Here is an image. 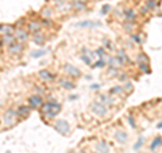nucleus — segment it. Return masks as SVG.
I'll return each mask as SVG.
<instances>
[{"label": "nucleus", "mask_w": 162, "mask_h": 153, "mask_svg": "<svg viewBox=\"0 0 162 153\" xmlns=\"http://www.w3.org/2000/svg\"><path fill=\"white\" fill-rule=\"evenodd\" d=\"M41 22H42V24H43V26H48V27H49V26H52V23H53L52 20H50V19H48V18H43V19L41 20Z\"/></svg>", "instance_id": "bb28decb"}, {"label": "nucleus", "mask_w": 162, "mask_h": 153, "mask_svg": "<svg viewBox=\"0 0 162 153\" xmlns=\"http://www.w3.org/2000/svg\"><path fill=\"white\" fill-rule=\"evenodd\" d=\"M70 7L73 8V10H76V11H84L86 8L85 1H78V0H73Z\"/></svg>", "instance_id": "ddd939ff"}, {"label": "nucleus", "mask_w": 162, "mask_h": 153, "mask_svg": "<svg viewBox=\"0 0 162 153\" xmlns=\"http://www.w3.org/2000/svg\"><path fill=\"white\" fill-rule=\"evenodd\" d=\"M114 138L116 140V142L119 144H126V141H127V133L126 131H123V130H116L114 134Z\"/></svg>", "instance_id": "f8f14e48"}, {"label": "nucleus", "mask_w": 162, "mask_h": 153, "mask_svg": "<svg viewBox=\"0 0 162 153\" xmlns=\"http://www.w3.org/2000/svg\"><path fill=\"white\" fill-rule=\"evenodd\" d=\"M0 30L3 31V34H4V35L14 34V31H15V29L12 27V26H10V24H0Z\"/></svg>", "instance_id": "dca6fc26"}, {"label": "nucleus", "mask_w": 162, "mask_h": 153, "mask_svg": "<svg viewBox=\"0 0 162 153\" xmlns=\"http://www.w3.org/2000/svg\"><path fill=\"white\" fill-rule=\"evenodd\" d=\"M54 129L57 130L60 134H62V135H69L70 134V126H69V123H68L65 119H58L54 122Z\"/></svg>", "instance_id": "f03ea898"}, {"label": "nucleus", "mask_w": 162, "mask_h": 153, "mask_svg": "<svg viewBox=\"0 0 162 153\" xmlns=\"http://www.w3.org/2000/svg\"><path fill=\"white\" fill-rule=\"evenodd\" d=\"M155 145H157V146H158V145H161V138H159V137H158V138H155V140H154V144H153V145H151V149H154V148H155Z\"/></svg>", "instance_id": "c85d7f7f"}, {"label": "nucleus", "mask_w": 162, "mask_h": 153, "mask_svg": "<svg viewBox=\"0 0 162 153\" xmlns=\"http://www.w3.org/2000/svg\"><path fill=\"white\" fill-rule=\"evenodd\" d=\"M124 18L127 20H133L135 18V12L133 10H126L124 11Z\"/></svg>", "instance_id": "aec40b11"}, {"label": "nucleus", "mask_w": 162, "mask_h": 153, "mask_svg": "<svg viewBox=\"0 0 162 153\" xmlns=\"http://www.w3.org/2000/svg\"><path fill=\"white\" fill-rule=\"evenodd\" d=\"M91 88H92V90H99V84H93Z\"/></svg>", "instance_id": "e433bc0d"}, {"label": "nucleus", "mask_w": 162, "mask_h": 153, "mask_svg": "<svg viewBox=\"0 0 162 153\" xmlns=\"http://www.w3.org/2000/svg\"><path fill=\"white\" fill-rule=\"evenodd\" d=\"M42 104H43V99L41 95H33L29 98L30 109H41Z\"/></svg>", "instance_id": "423d86ee"}, {"label": "nucleus", "mask_w": 162, "mask_h": 153, "mask_svg": "<svg viewBox=\"0 0 162 153\" xmlns=\"http://www.w3.org/2000/svg\"><path fill=\"white\" fill-rule=\"evenodd\" d=\"M139 67H141V71H142V72H149V68H147L146 64H141Z\"/></svg>", "instance_id": "2f4dec72"}, {"label": "nucleus", "mask_w": 162, "mask_h": 153, "mask_svg": "<svg viewBox=\"0 0 162 153\" xmlns=\"http://www.w3.org/2000/svg\"><path fill=\"white\" fill-rule=\"evenodd\" d=\"M3 45H4V38H3V37L0 35V48H1Z\"/></svg>", "instance_id": "f704fd0d"}, {"label": "nucleus", "mask_w": 162, "mask_h": 153, "mask_svg": "<svg viewBox=\"0 0 162 153\" xmlns=\"http://www.w3.org/2000/svg\"><path fill=\"white\" fill-rule=\"evenodd\" d=\"M137 61H138V62H146V61H147V57H146L143 53H141V54L138 56V58H137Z\"/></svg>", "instance_id": "a878e982"}, {"label": "nucleus", "mask_w": 162, "mask_h": 153, "mask_svg": "<svg viewBox=\"0 0 162 153\" xmlns=\"http://www.w3.org/2000/svg\"><path fill=\"white\" fill-rule=\"evenodd\" d=\"M96 150H97V153H108V145H107V142H104V141L99 142L96 145Z\"/></svg>", "instance_id": "f3484780"}, {"label": "nucleus", "mask_w": 162, "mask_h": 153, "mask_svg": "<svg viewBox=\"0 0 162 153\" xmlns=\"http://www.w3.org/2000/svg\"><path fill=\"white\" fill-rule=\"evenodd\" d=\"M38 77L41 80H43V82H52V80H54L56 76L50 71H48V69H42V71L38 72Z\"/></svg>", "instance_id": "9b49d317"}, {"label": "nucleus", "mask_w": 162, "mask_h": 153, "mask_svg": "<svg viewBox=\"0 0 162 153\" xmlns=\"http://www.w3.org/2000/svg\"><path fill=\"white\" fill-rule=\"evenodd\" d=\"M39 111H41V114H42L43 118H54V117L61 111V106L58 104L57 102L50 100V102L43 103L42 107L39 109Z\"/></svg>", "instance_id": "f257e3e1"}, {"label": "nucleus", "mask_w": 162, "mask_h": 153, "mask_svg": "<svg viewBox=\"0 0 162 153\" xmlns=\"http://www.w3.org/2000/svg\"><path fill=\"white\" fill-rule=\"evenodd\" d=\"M7 49H8V52H10L11 54H20V53L23 52L24 45L22 42L14 41V42L11 43V45H8V46H7Z\"/></svg>", "instance_id": "0eeeda50"}, {"label": "nucleus", "mask_w": 162, "mask_h": 153, "mask_svg": "<svg viewBox=\"0 0 162 153\" xmlns=\"http://www.w3.org/2000/svg\"><path fill=\"white\" fill-rule=\"evenodd\" d=\"M58 84L62 87V88H65V90H73L74 88V83H70L68 79H61L60 82H58Z\"/></svg>", "instance_id": "2eb2a0df"}, {"label": "nucleus", "mask_w": 162, "mask_h": 153, "mask_svg": "<svg viewBox=\"0 0 162 153\" xmlns=\"http://www.w3.org/2000/svg\"><path fill=\"white\" fill-rule=\"evenodd\" d=\"M42 15L45 16V18H50V16H53V10L50 8V7H45V8H42Z\"/></svg>", "instance_id": "6ab92c4d"}, {"label": "nucleus", "mask_w": 162, "mask_h": 153, "mask_svg": "<svg viewBox=\"0 0 162 153\" xmlns=\"http://www.w3.org/2000/svg\"><path fill=\"white\" fill-rule=\"evenodd\" d=\"M64 71L66 73L68 76L70 77H80L81 76V71L78 68H76L74 65H70V64H66L65 67H64Z\"/></svg>", "instance_id": "6e6552de"}, {"label": "nucleus", "mask_w": 162, "mask_h": 153, "mask_svg": "<svg viewBox=\"0 0 162 153\" xmlns=\"http://www.w3.org/2000/svg\"><path fill=\"white\" fill-rule=\"evenodd\" d=\"M91 110L93 114L99 115V117H104L107 114V107H105L103 103H99V102H93L91 104Z\"/></svg>", "instance_id": "20e7f679"}, {"label": "nucleus", "mask_w": 162, "mask_h": 153, "mask_svg": "<svg viewBox=\"0 0 162 153\" xmlns=\"http://www.w3.org/2000/svg\"><path fill=\"white\" fill-rule=\"evenodd\" d=\"M142 144H143V138L141 137V138H139V141H138V144H137V145H134V149H139L141 146H142Z\"/></svg>", "instance_id": "c756f323"}, {"label": "nucleus", "mask_w": 162, "mask_h": 153, "mask_svg": "<svg viewBox=\"0 0 162 153\" xmlns=\"http://www.w3.org/2000/svg\"><path fill=\"white\" fill-rule=\"evenodd\" d=\"M41 26H42V23L41 22H38V20H30L29 23H27V31L29 33H39L41 31Z\"/></svg>", "instance_id": "9d476101"}, {"label": "nucleus", "mask_w": 162, "mask_h": 153, "mask_svg": "<svg viewBox=\"0 0 162 153\" xmlns=\"http://www.w3.org/2000/svg\"><path fill=\"white\" fill-rule=\"evenodd\" d=\"M154 4H155V3H154V0H147V8H153Z\"/></svg>", "instance_id": "72a5a7b5"}, {"label": "nucleus", "mask_w": 162, "mask_h": 153, "mask_svg": "<svg viewBox=\"0 0 162 153\" xmlns=\"http://www.w3.org/2000/svg\"><path fill=\"white\" fill-rule=\"evenodd\" d=\"M45 53H46V50H37V52L31 53V56H33L34 58H38V57H41V56H43Z\"/></svg>", "instance_id": "b1692460"}, {"label": "nucleus", "mask_w": 162, "mask_h": 153, "mask_svg": "<svg viewBox=\"0 0 162 153\" xmlns=\"http://www.w3.org/2000/svg\"><path fill=\"white\" fill-rule=\"evenodd\" d=\"M4 123L8 126V127H11V126H14L15 122H16V119H18V115H16V110H14V109H8V110L5 111L4 114Z\"/></svg>", "instance_id": "7ed1b4c3"}, {"label": "nucleus", "mask_w": 162, "mask_h": 153, "mask_svg": "<svg viewBox=\"0 0 162 153\" xmlns=\"http://www.w3.org/2000/svg\"><path fill=\"white\" fill-rule=\"evenodd\" d=\"M69 99H72V100H74V99H77V96H76V95H73V96H70Z\"/></svg>", "instance_id": "58836bf2"}, {"label": "nucleus", "mask_w": 162, "mask_h": 153, "mask_svg": "<svg viewBox=\"0 0 162 153\" xmlns=\"http://www.w3.org/2000/svg\"><path fill=\"white\" fill-rule=\"evenodd\" d=\"M30 106H19L16 109V115H18V119H23V118H27L30 114Z\"/></svg>", "instance_id": "1a4fd4ad"}, {"label": "nucleus", "mask_w": 162, "mask_h": 153, "mask_svg": "<svg viewBox=\"0 0 162 153\" xmlns=\"http://www.w3.org/2000/svg\"><path fill=\"white\" fill-rule=\"evenodd\" d=\"M33 41L37 43V45H42V43L46 41V37H45V34H43V33H41V31H39V33H35V34H34Z\"/></svg>", "instance_id": "4468645a"}, {"label": "nucleus", "mask_w": 162, "mask_h": 153, "mask_svg": "<svg viewBox=\"0 0 162 153\" xmlns=\"http://www.w3.org/2000/svg\"><path fill=\"white\" fill-rule=\"evenodd\" d=\"M118 57H119V60L122 62L127 61V56H126V52H124L123 49H119V50H118Z\"/></svg>", "instance_id": "412c9836"}, {"label": "nucleus", "mask_w": 162, "mask_h": 153, "mask_svg": "<svg viewBox=\"0 0 162 153\" xmlns=\"http://www.w3.org/2000/svg\"><path fill=\"white\" fill-rule=\"evenodd\" d=\"M100 99H101V102H104V103H107V104H112V103H114V100H111L107 95H101Z\"/></svg>", "instance_id": "393cba45"}, {"label": "nucleus", "mask_w": 162, "mask_h": 153, "mask_svg": "<svg viewBox=\"0 0 162 153\" xmlns=\"http://www.w3.org/2000/svg\"><path fill=\"white\" fill-rule=\"evenodd\" d=\"M111 94H124V88H122V87H114L111 90Z\"/></svg>", "instance_id": "5701e85b"}, {"label": "nucleus", "mask_w": 162, "mask_h": 153, "mask_svg": "<svg viewBox=\"0 0 162 153\" xmlns=\"http://www.w3.org/2000/svg\"><path fill=\"white\" fill-rule=\"evenodd\" d=\"M104 65H105V62H104V61H103V60H99V61H97V62H96V64H95V67H96V68H100V67H104Z\"/></svg>", "instance_id": "7c9ffc66"}, {"label": "nucleus", "mask_w": 162, "mask_h": 153, "mask_svg": "<svg viewBox=\"0 0 162 153\" xmlns=\"http://www.w3.org/2000/svg\"><path fill=\"white\" fill-rule=\"evenodd\" d=\"M126 79H127V76H126V75H122V76H120V80H126Z\"/></svg>", "instance_id": "4c0bfd02"}, {"label": "nucleus", "mask_w": 162, "mask_h": 153, "mask_svg": "<svg viewBox=\"0 0 162 153\" xmlns=\"http://www.w3.org/2000/svg\"><path fill=\"white\" fill-rule=\"evenodd\" d=\"M96 53H97V54H99V57L103 60V56H104V50H103V49H97V50H96Z\"/></svg>", "instance_id": "473e14b6"}, {"label": "nucleus", "mask_w": 162, "mask_h": 153, "mask_svg": "<svg viewBox=\"0 0 162 153\" xmlns=\"http://www.w3.org/2000/svg\"><path fill=\"white\" fill-rule=\"evenodd\" d=\"M77 26H80V27H93V26H97V23H92V22H89V20H85V22L78 23Z\"/></svg>", "instance_id": "4be33fe9"}, {"label": "nucleus", "mask_w": 162, "mask_h": 153, "mask_svg": "<svg viewBox=\"0 0 162 153\" xmlns=\"http://www.w3.org/2000/svg\"><path fill=\"white\" fill-rule=\"evenodd\" d=\"M122 64H123V62L120 61L118 56H116V57H111L110 58V65L112 68H114V67L115 68H120V67H122Z\"/></svg>", "instance_id": "a211bd4d"}, {"label": "nucleus", "mask_w": 162, "mask_h": 153, "mask_svg": "<svg viewBox=\"0 0 162 153\" xmlns=\"http://www.w3.org/2000/svg\"><path fill=\"white\" fill-rule=\"evenodd\" d=\"M126 87H127V91H129V92H131V90H133V86H131V84H127V86H126Z\"/></svg>", "instance_id": "c9c22d12"}, {"label": "nucleus", "mask_w": 162, "mask_h": 153, "mask_svg": "<svg viewBox=\"0 0 162 153\" xmlns=\"http://www.w3.org/2000/svg\"><path fill=\"white\" fill-rule=\"evenodd\" d=\"M108 75H114V76H116V75H118V69L110 67V69H108Z\"/></svg>", "instance_id": "cd10ccee"}, {"label": "nucleus", "mask_w": 162, "mask_h": 153, "mask_svg": "<svg viewBox=\"0 0 162 153\" xmlns=\"http://www.w3.org/2000/svg\"><path fill=\"white\" fill-rule=\"evenodd\" d=\"M14 37L15 39L18 41V42H26L27 39H29V31L27 30L22 29V27H18V29L14 31Z\"/></svg>", "instance_id": "39448f33"}]
</instances>
